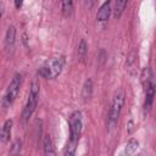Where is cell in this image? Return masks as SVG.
<instances>
[{
	"instance_id": "d6986e66",
	"label": "cell",
	"mask_w": 156,
	"mask_h": 156,
	"mask_svg": "<svg viewBox=\"0 0 156 156\" xmlns=\"http://www.w3.org/2000/svg\"><path fill=\"white\" fill-rule=\"evenodd\" d=\"M2 13H4V5H2V4H0V21H1Z\"/></svg>"
},
{
	"instance_id": "5b68a950",
	"label": "cell",
	"mask_w": 156,
	"mask_h": 156,
	"mask_svg": "<svg viewBox=\"0 0 156 156\" xmlns=\"http://www.w3.org/2000/svg\"><path fill=\"white\" fill-rule=\"evenodd\" d=\"M21 85H22V74H21V73H16V74L13 76V78L11 79L10 84L7 85L6 93H5V95H4V99H2V105H4V107H10V106L15 102V100H16L17 96H18Z\"/></svg>"
},
{
	"instance_id": "9c48e42d",
	"label": "cell",
	"mask_w": 156,
	"mask_h": 156,
	"mask_svg": "<svg viewBox=\"0 0 156 156\" xmlns=\"http://www.w3.org/2000/svg\"><path fill=\"white\" fill-rule=\"evenodd\" d=\"M15 41H16V28H15V26H9L6 34H5V46L9 51L13 50Z\"/></svg>"
},
{
	"instance_id": "3957f363",
	"label": "cell",
	"mask_w": 156,
	"mask_h": 156,
	"mask_svg": "<svg viewBox=\"0 0 156 156\" xmlns=\"http://www.w3.org/2000/svg\"><path fill=\"white\" fill-rule=\"evenodd\" d=\"M124 100H126L124 91L122 89L117 90L112 98L111 106L108 108V113H107V118H106V126L110 129H112L117 124L118 118L122 112V108H123V105H124Z\"/></svg>"
},
{
	"instance_id": "7a4b0ae2",
	"label": "cell",
	"mask_w": 156,
	"mask_h": 156,
	"mask_svg": "<svg viewBox=\"0 0 156 156\" xmlns=\"http://www.w3.org/2000/svg\"><path fill=\"white\" fill-rule=\"evenodd\" d=\"M65 62H66V60L63 56L50 57L40 67L38 73L40 77H43L45 79H55L61 74V72L65 67Z\"/></svg>"
},
{
	"instance_id": "9a60e30c",
	"label": "cell",
	"mask_w": 156,
	"mask_h": 156,
	"mask_svg": "<svg viewBox=\"0 0 156 156\" xmlns=\"http://www.w3.org/2000/svg\"><path fill=\"white\" fill-rule=\"evenodd\" d=\"M138 146H139L138 140H135V139H129L128 143L126 144V154H127V155L134 154V152L136 151Z\"/></svg>"
},
{
	"instance_id": "7c38bea8",
	"label": "cell",
	"mask_w": 156,
	"mask_h": 156,
	"mask_svg": "<svg viewBox=\"0 0 156 156\" xmlns=\"http://www.w3.org/2000/svg\"><path fill=\"white\" fill-rule=\"evenodd\" d=\"M91 95H93V80L89 78L84 82V85L82 89V96H83L84 101H88V100H90Z\"/></svg>"
},
{
	"instance_id": "8992f818",
	"label": "cell",
	"mask_w": 156,
	"mask_h": 156,
	"mask_svg": "<svg viewBox=\"0 0 156 156\" xmlns=\"http://www.w3.org/2000/svg\"><path fill=\"white\" fill-rule=\"evenodd\" d=\"M145 93V101H144V115H149V112L151 111L152 107V102H154V98H155V84H151L150 87H147L146 89H144Z\"/></svg>"
},
{
	"instance_id": "6da1fadb",
	"label": "cell",
	"mask_w": 156,
	"mask_h": 156,
	"mask_svg": "<svg viewBox=\"0 0 156 156\" xmlns=\"http://www.w3.org/2000/svg\"><path fill=\"white\" fill-rule=\"evenodd\" d=\"M68 126H69V138L67 141V146L65 147L63 155L72 156L76 154L77 145H78V141H79V138L82 134V129H83V116H82L80 111L72 112V115L69 116Z\"/></svg>"
},
{
	"instance_id": "277c9868",
	"label": "cell",
	"mask_w": 156,
	"mask_h": 156,
	"mask_svg": "<svg viewBox=\"0 0 156 156\" xmlns=\"http://www.w3.org/2000/svg\"><path fill=\"white\" fill-rule=\"evenodd\" d=\"M39 94H40V84H39L38 80H33L30 83L27 102H26V105L23 107V111H22V115H21L22 122H27L32 117V115L34 113V111H35V108L38 106Z\"/></svg>"
},
{
	"instance_id": "4fadbf2b",
	"label": "cell",
	"mask_w": 156,
	"mask_h": 156,
	"mask_svg": "<svg viewBox=\"0 0 156 156\" xmlns=\"http://www.w3.org/2000/svg\"><path fill=\"white\" fill-rule=\"evenodd\" d=\"M43 147H44V154L45 155H55V149H54V145H52V140L50 138L49 134H46L44 136V140H43Z\"/></svg>"
},
{
	"instance_id": "5bb4252c",
	"label": "cell",
	"mask_w": 156,
	"mask_h": 156,
	"mask_svg": "<svg viewBox=\"0 0 156 156\" xmlns=\"http://www.w3.org/2000/svg\"><path fill=\"white\" fill-rule=\"evenodd\" d=\"M61 11L65 17H69L73 12V0H61Z\"/></svg>"
},
{
	"instance_id": "ba28073f",
	"label": "cell",
	"mask_w": 156,
	"mask_h": 156,
	"mask_svg": "<svg viewBox=\"0 0 156 156\" xmlns=\"http://www.w3.org/2000/svg\"><path fill=\"white\" fill-rule=\"evenodd\" d=\"M12 126H13V121L12 119H6L0 129V141L6 144L10 140L11 136V132H12Z\"/></svg>"
},
{
	"instance_id": "2e32d148",
	"label": "cell",
	"mask_w": 156,
	"mask_h": 156,
	"mask_svg": "<svg viewBox=\"0 0 156 156\" xmlns=\"http://www.w3.org/2000/svg\"><path fill=\"white\" fill-rule=\"evenodd\" d=\"M87 54H88V44H87L85 39H80V41L78 44V55H79V57L84 58Z\"/></svg>"
},
{
	"instance_id": "8fae6325",
	"label": "cell",
	"mask_w": 156,
	"mask_h": 156,
	"mask_svg": "<svg viewBox=\"0 0 156 156\" xmlns=\"http://www.w3.org/2000/svg\"><path fill=\"white\" fill-rule=\"evenodd\" d=\"M129 0H116L115 2V7H113V18H119L122 16V13L126 10V6L128 4Z\"/></svg>"
},
{
	"instance_id": "e0dca14e",
	"label": "cell",
	"mask_w": 156,
	"mask_h": 156,
	"mask_svg": "<svg viewBox=\"0 0 156 156\" xmlns=\"http://www.w3.org/2000/svg\"><path fill=\"white\" fill-rule=\"evenodd\" d=\"M21 145H22L21 140L17 139V140L13 143V145H12V152H20V150H21Z\"/></svg>"
},
{
	"instance_id": "30bf717a",
	"label": "cell",
	"mask_w": 156,
	"mask_h": 156,
	"mask_svg": "<svg viewBox=\"0 0 156 156\" xmlns=\"http://www.w3.org/2000/svg\"><path fill=\"white\" fill-rule=\"evenodd\" d=\"M140 78H141V84H143L144 89H146L147 87H150L151 84H154V79H152V72H151V69H150L149 67H145V68L143 69Z\"/></svg>"
},
{
	"instance_id": "52a82bcc",
	"label": "cell",
	"mask_w": 156,
	"mask_h": 156,
	"mask_svg": "<svg viewBox=\"0 0 156 156\" xmlns=\"http://www.w3.org/2000/svg\"><path fill=\"white\" fill-rule=\"evenodd\" d=\"M110 13H111V0H106L98 10L96 20L99 22H106L110 17Z\"/></svg>"
},
{
	"instance_id": "ac0fdd59",
	"label": "cell",
	"mask_w": 156,
	"mask_h": 156,
	"mask_svg": "<svg viewBox=\"0 0 156 156\" xmlns=\"http://www.w3.org/2000/svg\"><path fill=\"white\" fill-rule=\"evenodd\" d=\"M23 5V0H15V7L16 9H21Z\"/></svg>"
},
{
	"instance_id": "ffe728a7",
	"label": "cell",
	"mask_w": 156,
	"mask_h": 156,
	"mask_svg": "<svg viewBox=\"0 0 156 156\" xmlns=\"http://www.w3.org/2000/svg\"><path fill=\"white\" fill-rule=\"evenodd\" d=\"M85 2H87V4H90V2H91V0H85Z\"/></svg>"
}]
</instances>
